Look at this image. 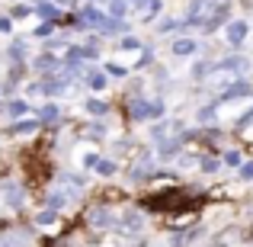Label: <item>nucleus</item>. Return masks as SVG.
<instances>
[]
</instances>
